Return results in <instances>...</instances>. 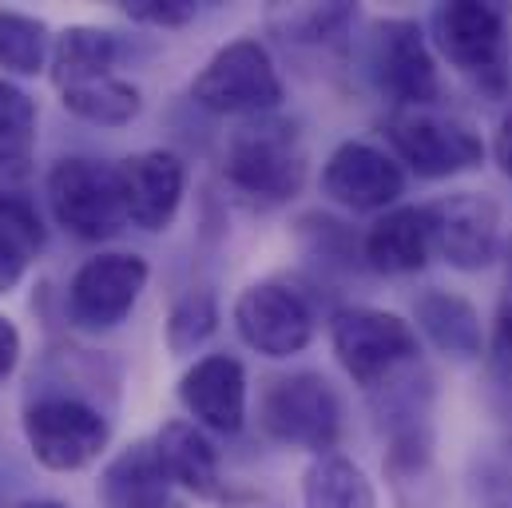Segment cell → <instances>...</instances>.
<instances>
[{"mask_svg":"<svg viewBox=\"0 0 512 508\" xmlns=\"http://www.w3.org/2000/svg\"><path fill=\"white\" fill-rule=\"evenodd\" d=\"M60 104L76 120H88V124L96 127H124L143 112L139 88L131 80H120V76H100V80L64 88L60 92Z\"/></svg>","mask_w":512,"mask_h":508,"instance_id":"7402d4cb","label":"cell"},{"mask_svg":"<svg viewBox=\"0 0 512 508\" xmlns=\"http://www.w3.org/2000/svg\"><path fill=\"white\" fill-rule=\"evenodd\" d=\"M493 159H497V167L512 179V112L501 120L497 135H493Z\"/></svg>","mask_w":512,"mask_h":508,"instance_id":"1f68e13d","label":"cell"},{"mask_svg":"<svg viewBox=\"0 0 512 508\" xmlns=\"http://www.w3.org/2000/svg\"><path fill=\"white\" fill-rule=\"evenodd\" d=\"M493 374L505 389H512V298L501 302L493 322Z\"/></svg>","mask_w":512,"mask_h":508,"instance_id":"f1b7e54d","label":"cell"},{"mask_svg":"<svg viewBox=\"0 0 512 508\" xmlns=\"http://www.w3.org/2000/svg\"><path fill=\"white\" fill-rule=\"evenodd\" d=\"M322 195L346 211H393L405 195V167L374 143L346 139L330 151L322 167Z\"/></svg>","mask_w":512,"mask_h":508,"instance_id":"4fadbf2b","label":"cell"},{"mask_svg":"<svg viewBox=\"0 0 512 508\" xmlns=\"http://www.w3.org/2000/svg\"><path fill=\"white\" fill-rule=\"evenodd\" d=\"M16 508H68V505H60V501H24V505Z\"/></svg>","mask_w":512,"mask_h":508,"instance_id":"d6a6232c","label":"cell"},{"mask_svg":"<svg viewBox=\"0 0 512 508\" xmlns=\"http://www.w3.org/2000/svg\"><path fill=\"white\" fill-rule=\"evenodd\" d=\"M28 266H32V262H24L20 254H12V251H4V247H0V294H8V290H16Z\"/></svg>","mask_w":512,"mask_h":508,"instance_id":"4dcf8cb0","label":"cell"},{"mask_svg":"<svg viewBox=\"0 0 512 508\" xmlns=\"http://www.w3.org/2000/svg\"><path fill=\"white\" fill-rule=\"evenodd\" d=\"M36 124V100L12 80H0V171H24L32 163Z\"/></svg>","mask_w":512,"mask_h":508,"instance_id":"603a6c76","label":"cell"},{"mask_svg":"<svg viewBox=\"0 0 512 508\" xmlns=\"http://www.w3.org/2000/svg\"><path fill=\"white\" fill-rule=\"evenodd\" d=\"M417 330L453 362H477L485 354V326L469 298L453 290H425L413 302Z\"/></svg>","mask_w":512,"mask_h":508,"instance_id":"d6986e66","label":"cell"},{"mask_svg":"<svg viewBox=\"0 0 512 508\" xmlns=\"http://www.w3.org/2000/svg\"><path fill=\"white\" fill-rule=\"evenodd\" d=\"M16 362H20V330L8 318H0V381L16 370Z\"/></svg>","mask_w":512,"mask_h":508,"instance_id":"f546056e","label":"cell"},{"mask_svg":"<svg viewBox=\"0 0 512 508\" xmlns=\"http://www.w3.org/2000/svg\"><path fill=\"white\" fill-rule=\"evenodd\" d=\"M44 60H48V24L28 12L0 8V68L12 76H36Z\"/></svg>","mask_w":512,"mask_h":508,"instance_id":"cb8c5ba5","label":"cell"},{"mask_svg":"<svg viewBox=\"0 0 512 508\" xmlns=\"http://www.w3.org/2000/svg\"><path fill=\"white\" fill-rule=\"evenodd\" d=\"M302 505L306 508H378V493L362 465L342 453H322L302 473Z\"/></svg>","mask_w":512,"mask_h":508,"instance_id":"44dd1931","label":"cell"},{"mask_svg":"<svg viewBox=\"0 0 512 508\" xmlns=\"http://www.w3.org/2000/svg\"><path fill=\"white\" fill-rule=\"evenodd\" d=\"M382 127L393 159L413 167L421 179H453L485 159V139L477 127L437 108H393Z\"/></svg>","mask_w":512,"mask_h":508,"instance_id":"52a82bcc","label":"cell"},{"mask_svg":"<svg viewBox=\"0 0 512 508\" xmlns=\"http://www.w3.org/2000/svg\"><path fill=\"white\" fill-rule=\"evenodd\" d=\"M179 401L199 429L239 433L247 425V370L231 354H207L179 378Z\"/></svg>","mask_w":512,"mask_h":508,"instance_id":"9a60e30c","label":"cell"},{"mask_svg":"<svg viewBox=\"0 0 512 508\" xmlns=\"http://www.w3.org/2000/svg\"><path fill=\"white\" fill-rule=\"evenodd\" d=\"M429 32L437 52L449 60V68L469 76L489 96L509 92V24L497 4H481V0L437 4L429 16Z\"/></svg>","mask_w":512,"mask_h":508,"instance_id":"3957f363","label":"cell"},{"mask_svg":"<svg viewBox=\"0 0 512 508\" xmlns=\"http://www.w3.org/2000/svg\"><path fill=\"white\" fill-rule=\"evenodd\" d=\"M258 425L270 441L322 457L342 437V401L322 374H286L266 385L258 401Z\"/></svg>","mask_w":512,"mask_h":508,"instance_id":"ba28073f","label":"cell"},{"mask_svg":"<svg viewBox=\"0 0 512 508\" xmlns=\"http://www.w3.org/2000/svg\"><path fill=\"white\" fill-rule=\"evenodd\" d=\"M44 191H48L52 219L84 243H104L128 227L124 179H120V167L112 163L68 155L48 171Z\"/></svg>","mask_w":512,"mask_h":508,"instance_id":"277c9868","label":"cell"},{"mask_svg":"<svg viewBox=\"0 0 512 508\" xmlns=\"http://www.w3.org/2000/svg\"><path fill=\"white\" fill-rule=\"evenodd\" d=\"M433 254H441L453 270H485L501 254V207L481 191H453L425 207Z\"/></svg>","mask_w":512,"mask_h":508,"instance_id":"8fae6325","label":"cell"},{"mask_svg":"<svg viewBox=\"0 0 512 508\" xmlns=\"http://www.w3.org/2000/svg\"><path fill=\"white\" fill-rule=\"evenodd\" d=\"M306 143L290 120L255 116L239 127L223 155V179L255 207H282L306 183Z\"/></svg>","mask_w":512,"mask_h":508,"instance_id":"6da1fadb","label":"cell"},{"mask_svg":"<svg viewBox=\"0 0 512 508\" xmlns=\"http://www.w3.org/2000/svg\"><path fill=\"white\" fill-rule=\"evenodd\" d=\"M219 330V298L211 290H187L167 314V346L175 354L199 350Z\"/></svg>","mask_w":512,"mask_h":508,"instance_id":"d4e9b609","label":"cell"},{"mask_svg":"<svg viewBox=\"0 0 512 508\" xmlns=\"http://www.w3.org/2000/svg\"><path fill=\"white\" fill-rule=\"evenodd\" d=\"M231 318H235L239 338L255 354L274 358V362L302 354L318 330V314H314L310 298L282 278H266V282L247 286L235 298Z\"/></svg>","mask_w":512,"mask_h":508,"instance_id":"9c48e42d","label":"cell"},{"mask_svg":"<svg viewBox=\"0 0 512 508\" xmlns=\"http://www.w3.org/2000/svg\"><path fill=\"white\" fill-rule=\"evenodd\" d=\"M100 497L108 508H187V497L167 477L155 441H135L108 461L100 477Z\"/></svg>","mask_w":512,"mask_h":508,"instance_id":"2e32d148","label":"cell"},{"mask_svg":"<svg viewBox=\"0 0 512 508\" xmlns=\"http://www.w3.org/2000/svg\"><path fill=\"white\" fill-rule=\"evenodd\" d=\"M350 20H354L350 4H306V8H294L286 16V32H294L298 40H330Z\"/></svg>","mask_w":512,"mask_h":508,"instance_id":"4316f807","label":"cell"},{"mask_svg":"<svg viewBox=\"0 0 512 508\" xmlns=\"http://www.w3.org/2000/svg\"><path fill=\"white\" fill-rule=\"evenodd\" d=\"M0 247L20 254L24 262L40 258L44 251V223L36 207L16 191H0Z\"/></svg>","mask_w":512,"mask_h":508,"instance_id":"484cf974","label":"cell"},{"mask_svg":"<svg viewBox=\"0 0 512 508\" xmlns=\"http://www.w3.org/2000/svg\"><path fill=\"white\" fill-rule=\"evenodd\" d=\"M120 179L128 199V223L139 231H167L175 223L187 195V163L175 151H135L120 163Z\"/></svg>","mask_w":512,"mask_h":508,"instance_id":"5bb4252c","label":"cell"},{"mask_svg":"<svg viewBox=\"0 0 512 508\" xmlns=\"http://www.w3.org/2000/svg\"><path fill=\"white\" fill-rule=\"evenodd\" d=\"M155 453L183 497H195V501H223L227 497L219 453L195 421H167L155 433Z\"/></svg>","mask_w":512,"mask_h":508,"instance_id":"e0dca14e","label":"cell"},{"mask_svg":"<svg viewBox=\"0 0 512 508\" xmlns=\"http://www.w3.org/2000/svg\"><path fill=\"white\" fill-rule=\"evenodd\" d=\"M330 346L342 362V370L362 385L366 393L393 389L417 370L421 342L417 330L378 306H346L330 318Z\"/></svg>","mask_w":512,"mask_h":508,"instance_id":"7a4b0ae2","label":"cell"},{"mask_svg":"<svg viewBox=\"0 0 512 508\" xmlns=\"http://www.w3.org/2000/svg\"><path fill=\"white\" fill-rule=\"evenodd\" d=\"M120 8L128 20L143 24V28H183L199 16L195 0H128Z\"/></svg>","mask_w":512,"mask_h":508,"instance_id":"83f0119b","label":"cell"},{"mask_svg":"<svg viewBox=\"0 0 512 508\" xmlns=\"http://www.w3.org/2000/svg\"><path fill=\"white\" fill-rule=\"evenodd\" d=\"M191 96L199 108L215 112V116H270L286 88L282 76L266 52V44H258L251 36L231 40L227 48H219L199 76L191 80Z\"/></svg>","mask_w":512,"mask_h":508,"instance_id":"8992f818","label":"cell"},{"mask_svg":"<svg viewBox=\"0 0 512 508\" xmlns=\"http://www.w3.org/2000/svg\"><path fill=\"white\" fill-rule=\"evenodd\" d=\"M433 254L425 207H393L362 235V258L378 274H417Z\"/></svg>","mask_w":512,"mask_h":508,"instance_id":"ac0fdd59","label":"cell"},{"mask_svg":"<svg viewBox=\"0 0 512 508\" xmlns=\"http://www.w3.org/2000/svg\"><path fill=\"white\" fill-rule=\"evenodd\" d=\"M147 262L139 254H96L68 282V314L84 330H112L128 318L147 286Z\"/></svg>","mask_w":512,"mask_h":508,"instance_id":"7c38bea8","label":"cell"},{"mask_svg":"<svg viewBox=\"0 0 512 508\" xmlns=\"http://www.w3.org/2000/svg\"><path fill=\"white\" fill-rule=\"evenodd\" d=\"M370 76L393 108H433L441 100L437 60L417 20L389 16L370 36Z\"/></svg>","mask_w":512,"mask_h":508,"instance_id":"30bf717a","label":"cell"},{"mask_svg":"<svg viewBox=\"0 0 512 508\" xmlns=\"http://www.w3.org/2000/svg\"><path fill=\"white\" fill-rule=\"evenodd\" d=\"M124 52L128 48H124V40L112 28L72 24L52 44V84L64 92V88H76V84L112 76V68L120 64Z\"/></svg>","mask_w":512,"mask_h":508,"instance_id":"ffe728a7","label":"cell"},{"mask_svg":"<svg viewBox=\"0 0 512 508\" xmlns=\"http://www.w3.org/2000/svg\"><path fill=\"white\" fill-rule=\"evenodd\" d=\"M505 258H509V278H512V239H509V247H505Z\"/></svg>","mask_w":512,"mask_h":508,"instance_id":"836d02e7","label":"cell"},{"mask_svg":"<svg viewBox=\"0 0 512 508\" xmlns=\"http://www.w3.org/2000/svg\"><path fill=\"white\" fill-rule=\"evenodd\" d=\"M24 441L52 473H80L100 461L112 441L108 417L72 393H40L24 409Z\"/></svg>","mask_w":512,"mask_h":508,"instance_id":"5b68a950","label":"cell"}]
</instances>
